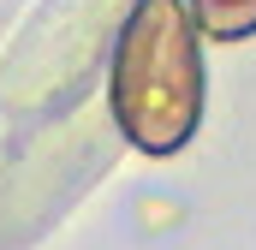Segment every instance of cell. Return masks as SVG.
I'll return each instance as SVG.
<instances>
[{"mask_svg":"<svg viewBox=\"0 0 256 250\" xmlns=\"http://www.w3.org/2000/svg\"><path fill=\"white\" fill-rule=\"evenodd\" d=\"M114 114L149 155H167L191 137L202 114V60L179 0H137L114 60Z\"/></svg>","mask_w":256,"mask_h":250,"instance_id":"obj_1","label":"cell"},{"mask_svg":"<svg viewBox=\"0 0 256 250\" xmlns=\"http://www.w3.org/2000/svg\"><path fill=\"white\" fill-rule=\"evenodd\" d=\"M196 12H202V24L214 36H244V30H256V0H196Z\"/></svg>","mask_w":256,"mask_h":250,"instance_id":"obj_2","label":"cell"}]
</instances>
